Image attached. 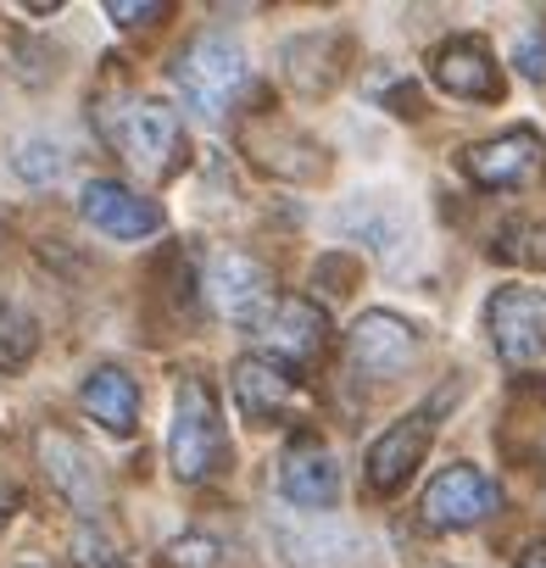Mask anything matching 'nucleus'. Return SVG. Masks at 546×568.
Returning <instances> with one entry per match:
<instances>
[{
  "instance_id": "obj_1",
  "label": "nucleus",
  "mask_w": 546,
  "mask_h": 568,
  "mask_svg": "<svg viewBox=\"0 0 546 568\" xmlns=\"http://www.w3.org/2000/svg\"><path fill=\"white\" fill-rule=\"evenodd\" d=\"M168 463L184 485H206L223 463H229V435H223V413L206 379H179L173 396V429H168Z\"/></svg>"
},
{
  "instance_id": "obj_2",
  "label": "nucleus",
  "mask_w": 546,
  "mask_h": 568,
  "mask_svg": "<svg viewBox=\"0 0 546 568\" xmlns=\"http://www.w3.org/2000/svg\"><path fill=\"white\" fill-rule=\"evenodd\" d=\"M173 84L179 95L190 101V112L201 118H223L234 112V101L245 95L251 84V62H245V45L229 40V34H201L179 51L173 62Z\"/></svg>"
},
{
  "instance_id": "obj_3",
  "label": "nucleus",
  "mask_w": 546,
  "mask_h": 568,
  "mask_svg": "<svg viewBox=\"0 0 546 568\" xmlns=\"http://www.w3.org/2000/svg\"><path fill=\"white\" fill-rule=\"evenodd\" d=\"M107 140L145 179H173L184 168V156H190L184 123H179V112L168 101H123V112L107 118Z\"/></svg>"
},
{
  "instance_id": "obj_4",
  "label": "nucleus",
  "mask_w": 546,
  "mask_h": 568,
  "mask_svg": "<svg viewBox=\"0 0 546 568\" xmlns=\"http://www.w3.org/2000/svg\"><path fill=\"white\" fill-rule=\"evenodd\" d=\"M485 335L507 368H529L546 357V291L529 284H502L485 302Z\"/></svg>"
},
{
  "instance_id": "obj_5",
  "label": "nucleus",
  "mask_w": 546,
  "mask_h": 568,
  "mask_svg": "<svg viewBox=\"0 0 546 568\" xmlns=\"http://www.w3.org/2000/svg\"><path fill=\"white\" fill-rule=\"evenodd\" d=\"M496 507H502V490H496V479L479 474L474 463L441 468V474L429 479L424 501H418V513H424L429 529H474V524L491 518Z\"/></svg>"
},
{
  "instance_id": "obj_6",
  "label": "nucleus",
  "mask_w": 546,
  "mask_h": 568,
  "mask_svg": "<svg viewBox=\"0 0 546 568\" xmlns=\"http://www.w3.org/2000/svg\"><path fill=\"white\" fill-rule=\"evenodd\" d=\"M457 162H463V173H468L479 190H524V184L540 173L546 145H540L535 129H507V134H496V140L468 145Z\"/></svg>"
},
{
  "instance_id": "obj_7",
  "label": "nucleus",
  "mask_w": 546,
  "mask_h": 568,
  "mask_svg": "<svg viewBox=\"0 0 546 568\" xmlns=\"http://www.w3.org/2000/svg\"><path fill=\"white\" fill-rule=\"evenodd\" d=\"M280 490H285V501H296V507H307V513H324V507L341 501L335 452H330L313 429L291 435V446L280 452Z\"/></svg>"
},
{
  "instance_id": "obj_8",
  "label": "nucleus",
  "mask_w": 546,
  "mask_h": 568,
  "mask_svg": "<svg viewBox=\"0 0 546 568\" xmlns=\"http://www.w3.org/2000/svg\"><path fill=\"white\" fill-rule=\"evenodd\" d=\"M273 352H280L285 363H313V357H324V346H330V313L318 307V302H307V296H273L267 302V313L251 324Z\"/></svg>"
},
{
  "instance_id": "obj_9",
  "label": "nucleus",
  "mask_w": 546,
  "mask_h": 568,
  "mask_svg": "<svg viewBox=\"0 0 546 568\" xmlns=\"http://www.w3.org/2000/svg\"><path fill=\"white\" fill-rule=\"evenodd\" d=\"M429 440H435V407L396 418V424L368 446V485H374V496H396V490L418 474Z\"/></svg>"
},
{
  "instance_id": "obj_10",
  "label": "nucleus",
  "mask_w": 546,
  "mask_h": 568,
  "mask_svg": "<svg viewBox=\"0 0 546 568\" xmlns=\"http://www.w3.org/2000/svg\"><path fill=\"white\" fill-rule=\"evenodd\" d=\"M418 329L407 324V318H396V313H363L357 324H352V335H346V352H352V368L357 374H374V379H391V374H402L413 357H418Z\"/></svg>"
},
{
  "instance_id": "obj_11",
  "label": "nucleus",
  "mask_w": 546,
  "mask_h": 568,
  "mask_svg": "<svg viewBox=\"0 0 546 568\" xmlns=\"http://www.w3.org/2000/svg\"><path fill=\"white\" fill-rule=\"evenodd\" d=\"M206 296L218 302V313H229L234 324H256L273 302V278L262 262H251L245 251H218L206 262Z\"/></svg>"
},
{
  "instance_id": "obj_12",
  "label": "nucleus",
  "mask_w": 546,
  "mask_h": 568,
  "mask_svg": "<svg viewBox=\"0 0 546 568\" xmlns=\"http://www.w3.org/2000/svg\"><path fill=\"white\" fill-rule=\"evenodd\" d=\"M429 79L452 95V101H502V73L496 57L479 34H457L429 57Z\"/></svg>"
},
{
  "instance_id": "obj_13",
  "label": "nucleus",
  "mask_w": 546,
  "mask_h": 568,
  "mask_svg": "<svg viewBox=\"0 0 546 568\" xmlns=\"http://www.w3.org/2000/svg\"><path fill=\"white\" fill-rule=\"evenodd\" d=\"M229 385H234V407L251 424H280V418H291V413L307 407L302 390H296V379L273 357H240L234 374H229Z\"/></svg>"
},
{
  "instance_id": "obj_14",
  "label": "nucleus",
  "mask_w": 546,
  "mask_h": 568,
  "mask_svg": "<svg viewBox=\"0 0 546 568\" xmlns=\"http://www.w3.org/2000/svg\"><path fill=\"white\" fill-rule=\"evenodd\" d=\"M79 212H84L90 229H101L112 240H145V234L162 229V206L145 201V195H134L118 179H90L84 195H79Z\"/></svg>"
},
{
  "instance_id": "obj_15",
  "label": "nucleus",
  "mask_w": 546,
  "mask_h": 568,
  "mask_svg": "<svg viewBox=\"0 0 546 568\" xmlns=\"http://www.w3.org/2000/svg\"><path fill=\"white\" fill-rule=\"evenodd\" d=\"M40 463H46V479L84 513L101 507V463L68 435V429H46L40 435Z\"/></svg>"
},
{
  "instance_id": "obj_16",
  "label": "nucleus",
  "mask_w": 546,
  "mask_h": 568,
  "mask_svg": "<svg viewBox=\"0 0 546 568\" xmlns=\"http://www.w3.org/2000/svg\"><path fill=\"white\" fill-rule=\"evenodd\" d=\"M79 402H84V413H90L101 429H112V435H134V429H140V385H134L118 363H95V368L84 374V385H79Z\"/></svg>"
},
{
  "instance_id": "obj_17",
  "label": "nucleus",
  "mask_w": 546,
  "mask_h": 568,
  "mask_svg": "<svg viewBox=\"0 0 546 568\" xmlns=\"http://www.w3.org/2000/svg\"><path fill=\"white\" fill-rule=\"evenodd\" d=\"M273 540L285 546V557L296 568H346L357 557V535L346 524L324 518V513L307 518V524H280V529H273Z\"/></svg>"
},
{
  "instance_id": "obj_18",
  "label": "nucleus",
  "mask_w": 546,
  "mask_h": 568,
  "mask_svg": "<svg viewBox=\"0 0 546 568\" xmlns=\"http://www.w3.org/2000/svg\"><path fill=\"white\" fill-rule=\"evenodd\" d=\"M285 73H291V84L302 95H330L341 84V73H346V40L330 34V29L291 40L285 45Z\"/></svg>"
},
{
  "instance_id": "obj_19",
  "label": "nucleus",
  "mask_w": 546,
  "mask_h": 568,
  "mask_svg": "<svg viewBox=\"0 0 546 568\" xmlns=\"http://www.w3.org/2000/svg\"><path fill=\"white\" fill-rule=\"evenodd\" d=\"M34 352H40V324L18 302H0V368L18 374Z\"/></svg>"
},
{
  "instance_id": "obj_20",
  "label": "nucleus",
  "mask_w": 546,
  "mask_h": 568,
  "mask_svg": "<svg viewBox=\"0 0 546 568\" xmlns=\"http://www.w3.org/2000/svg\"><path fill=\"white\" fill-rule=\"evenodd\" d=\"M491 251L507 256V262H524V267H546V223H529V217L524 223H507Z\"/></svg>"
},
{
  "instance_id": "obj_21",
  "label": "nucleus",
  "mask_w": 546,
  "mask_h": 568,
  "mask_svg": "<svg viewBox=\"0 0 546 568\" xmlns=\"http://www.w3.org/2000/svg\"><path fill=\"white\" fill-rule=\"evenodd\" d=\"M12 168H18L29 184H57V179H62V145H51V140H23L18 156H12Z\"/></svg>"
},
{
  "instance_id": "obj_22",
  "label": "nucleus",
  "mask_w": 546,
  "mask_h": 568,
  "mask_svg": "<svg viewBox=\"0 0 546 568\" xmlns=\"http://www.w3.org/2000/svg\"><path fill=\"white\" fill-rule=\"evenodd\" d=\"M162 557H168V568H218L223 546L212 535H179V540L162 546Z\"/></svg>"
},
{
  "instance_id": "obj_23",
  "label": "nucleus",
  "mask_w": 546,
  "mask_h": 568,
  "mask_svg": "<svg viewBox=\"0 0 546 568\" xmlns=\"http://www.w3.org/2000/svg\"><path fill=\"white\" fill-rule=\"evenodd\" d=\"M107 18L123 23V29H145V23L168 18V7L162 0H107Z\"/></svg>"
},
{
  "instance_id": "obj_24",
  "label": "nucleus",
  "mask_w": 546,
  "mask_h": 568,
  "mask_svg": "<svg viewBox=\"0 0 546 568\" xmlns=\"http://www.w3.org/2000/svg\"><path fill=\"white\" fill-rule=\"evenodd\" d=\"M73 557H79V568H118V551H112V540L101 535V529H79V540H73Z\"/></svg>"
},
{
  "instance_id": "obj_25",
  "label": "nucleus",
  "mask_w": 546,
  "mask_h": 568,
  "mask_svg": "<svg viewBox=\"0 0 546 568\" xmlns=\"http://www.w3.org/2000/svg\"><path fill=\"white\" fill-rule=\"evenodd\" d=\"M513 62H518V73H524V79L546 84V40H540V34H524V40L513 45Z\"/></svg>"
},
{
  "instance_id": "obj_26",
  "label": "nucleus",
  "mask_w": 546,
  "mask_h": 568,
  "mask_svg": "<svg viewBox=\"0 0 546 568\" xmlns=\"http://www.w3.org/2000/svg\"><path fill=\"white\" fill-rule=\"evenodd\" d=\"M518 568H546V540H535V546L518 557Z\"/></svg>"
},
{
  "instance_id": "obj_27",
  "label": "nucleus",
  "mask_w": 546,
  "mask_h": 568,
  "mask_svg": "<svg viewBox=\"0 0 546 568\" xmlns=\"http://www.w3.org/2000/svg\"><path fill=\"white\" fill-rule=\"evenodd\" d=\"M12 507H18V490H12V485H0V524L12 518Z\"/></svg>"
}]
</instances>
